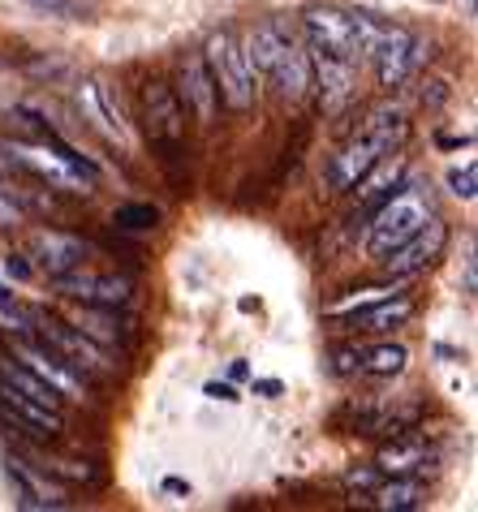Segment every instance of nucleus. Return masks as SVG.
<instances>
[{
  "label": "nucleus",
  "mask_w": 478,
  "mask_h": 512,
  "mask_svg": "<svg viewBox=\"0 0 478 512\" xmlns=\"http://www.w3.org/2000/svg\"><path fill=\"white\" fill-rule=\"evenodd\" d=\"M31 315H35V336L78 375L82 388H100V383L117 379L112 349H104L100 340H91L87 332H78L69 319H56V315H48V310H31Z\"/></svg>",
  "instance_id": "1"
},
{
  "label": "nucleus",
  "mask_w": 478,
  "mask_h": 512,
  "mask_svg": "<svg viewBox=\"0 0 478 512\" xmlns=\"http://www.w3.org/2000/svg\"><path fill=\"white\" fill-rule=\"evenodd\" d=\"M427 216H431V181L410 177L371 211V237H367L371 259H384L388 250H397Z\"/></svg>",
  "instance_id": "2"
},
{
  "label": "nucleus",
  "mask_w": 478,
  "mask_h": 512,
  "mask_svg": "<svg viewBox=\"0 0 478 512\" xmlns=\"http://www.w3.org/2000/svg\"><path fill=\"white\" fill-rule=\"evenodd\" d=\"M203 61H207V74L216 82V95L229 104L233 112H250L255 104V69H250L246 52H242V39L233 31H212L203 44Z\"/></svg>",
  "instance_id": "3"
},
{
  "label": "nucleus",
  "mask_w": 478,
  "mask_h": 512,
  "mask_svg": "<svg viewBox=\"0 0 478 512\" xmlns=\"http://www.w3.org/2000/svg\"><path fill=\"white\" fill-rule=\"evenodd\" d=\"M138 112H143V130L147 142L160 151V160H173L186 142V104L173 82L164 78H151L143 82V95H138Z\"/></svg>",
  "instance_id": "4"
},
{
  "label": "nucleus",
  "mask_w": 478,
  "mask_h": 512,
  "mask_svg": "<svg viewBox=\"0 0 478 512\" xmlns=\"http://www.w3.org/2000/svg\"><path fill=\"white\" fill-rule=\"evenodd\" d=\"M0 151L9 155V164H13V168L31 173L35 181H44V186H52V190H65V194H91V186H95V181H87L74 164H65L52 147H44V142L0 138Z\"/></svg>",
  "instance_id": "5"
},
{
  "label": "nucleus",
  "mask_w": 478,
  "mask_h": 512,
  "mask_svg": "<svg viewBox=\"0 0 478 512\" xmlns=\"http://www.w3.org/2000/svg\"><path fill=\"white\" fill-rule=\"evenodd\" d=\"M444 246H448V220H440V216H427L418 229L401 241L397 250H388L384 259H375L379 267H384L388 276H401V280H410V276H418V272H427V267L440 259L444 254Z\"/></svg>",
  "instance_id": "6"
},
{
  "label": "nucleus",
  "mask_w": 478,
  "mask_h": 512,
  "mask_svg": "<svg viewBox=\"0 0 478 512\" xmlns=\"http://www.w3.org/2000/svg\"><path fill=\"white\" fill-rule=\"evenodd\" d=\"M52 289L69 297V302H91V306H117L125 310L134 302V276H117V272H91L87 263L74 267V272H61L52 276Z\"/></svg>",
  "instance_id": "7"
},
{
  "label": "nucleus",
  "mask_w": 478,
  "mask_h": 512,
  "mask_svg": "<svg viewBox=\"0 0 478 512\" xmlns=\"http://www.w3.org/2000/svg\"><path fill=\"white\" fill-rule=\"evenodd\" d=\"M302 31H306V39H311L315 52L341 56V61H358L354 13H345L336 5H311V9H302Z\"/></svg>",
  "instance_id": "8"
},
{
  "label": "nucleus",
  "mask_w": 478,
  "mask_h": 512,
  "mask_svg": "<svg viewBox=\"0 0 478 512\" xmlns=\"http://www.w3.org/2000/svg\"><path fill=\"white\" fill-rule=\"evenodd\" d=\"M0 418H5L22 439H35V444H56L61 431H65L61 409L39 405V401H31V396L13 392L9 383H0Z\"/></svg>",
  "instance_id": "9"
},
{
  "label": "nucleus",
  "mask_w": 478,
  "mask_h": 512,
  "mask_svg": "<svg viewBox=\"0 0 478 512\" xmlns=\"http://www.w3.org/2000/svg\"><path fill=\"white\" fill-rule=\"evenodd\" d=\"M26 259H35L39 272L61 276V272H74V267H82L91 259V246L74 233H61V229H35L31 237H26Z\"/></svg>",
  "instance_id": "10"
},
{
  "label": "nucleus",
  "mask_w": 478,
  "mask_h": 512,
  "mask_svg": "<svg viewBox=\"0 0 478 512\" xmlns=\"http://www.w3.org/2000/svg\"><path fill=\"white\" fill-rule=\"evenodd\" d=\"M384 155H392V147H388L384 138H375L371 130H358L341 151L332 155V164H328V186H332V190H354V181L367 177L371 168L384 160Z\"/></svg>",
  "instance_id": "11"
},
{
  "label": "nucleus",
  "mask_w": 478,
  "mask_h": 512,
  "mask_svg": "<svg viewBox=\"0 0 478 512\" xmlns=\"http://www.w3.org/2000/svg\"><path fill=\"white\" fill-rule=\"evenodd\" d=\"M177 95H181V104L194 112L199 125H216V99L220 95H216L212 74H207L203 52H186L177 61Z\"/></svg>",
  "instance_id": "12"
},
{
  "label": "nucleus",
  "mask_w": 478,
  "mask_h": 512,
  "mask_svg": "<svg viewBox=\"0 0 478 512\" xmlns=\"http://www.w3.org/2000/svg\"><path fill=\"white\" fill-rule=\"evenodd\" d=\"M311 87H319V104L328 117H336L354 99V61L328 52H311Z\"/></svg>",
  "instance_id": "13"
},
{
  "label": "nucleus",
  "mask_w": 478,
  "mask_h": 512,
  "mask_svg": "<svg viewBox=\"0 0 478 512\" xmlns=\"http://www.w3.org/2000/svg\"><path fill=\"white\" fill-rule=\"evenodd\" d=\"M9 482L13 491H18V508L22 512H48V508H65V487L61 482H52L48 474H39V469L31 461L22 457H9Z\"/></svg>",
  "instance_id": "14"
},
{
  "label": "nucleus",
  "mask_w": 478,
  "mask_h": 512,
  "mask_svg": "<svg viewBox=\"0 0 478 512\" xmlns=\"http://www.w3.org/2000/svg\"><path fill=\"white\" fill-rule=\"evenodd\" d=\"M267 82H276V91L285 104H302V99L311 95V52H306L289 31H285V44H280L276 69Z\"/></svg>",
  "instance_id": "15"
},
{
  "label": "nucleus",
  "mask_w": 478,
  "mask_h": 512,
  "mask_svg": "<svg viewBox=\"0 0 478 512\" xmlns=\"http://www.w3.org/2000/svg\"><path fill=\"white\" fill-rule=\"evenodd\" d=\"M13 358H18L22 366H31V371L44 379V383H52L61 396H78L82 392V383H78V375L69 371V366L56 358V353L44 345L39 336H26V340H13Z\"/></svg>",
  "instance_id": "16"
},
{
  "label": "nucleus",
  "mask_w": 478,
  "mask_h": 512,
  "mask_svg": "<svg viewBox=\"0 0 478 512\" xmlns=\"http://www.w3.org/2000/svg\"><path fill=\"white\" fill-rule=\"evenodd\" d=\"M69 323H74L78 332H87L91 340H100L104 349H125L130 345V332H134V319H121L117 306H91V302L69 310Z\"/></svg>",
  "instance_id": "17"
},
{
  "label": "nucleus",
  "mask_w": 478,
  "mask_h": 512,
  "mask_svg": "<svg viewBox=\"0 0 478 512\" xmlns=\"http://www.w3.org/2000/svg\"><path fill=\"white\" fill-rule=\"evenodd\" d=\"M0 383H9L13 392H22V396H31V401H39V405H48V409H61L65 405V396L52 388V383H44L39 379L31 366H22L13 353H0Z\"/></svg>",
  "instance_id": "18"
},
{
  "label": "nucleus",
  "mask_w": 478,
  "mask_h": 512,
  "mask_svg": "<svg viewBox=\"0 0 478 512\" xmlns=\"http://www.w3.org/2000/svg\"><path fill=\"white\" fill-rule=\"evenodd\" d=\"M379 474H418L427 465V444L414 435H392L384 448H379Z\"/></svg>",
  "instance_id": "19"
},
{
  "label": "nucleus",
  "mask_w": 478,
  "mask_h": 512,
  "mask_svg": "<svg viewBox=\"0 0 478 512\" xmlns=\"http://www.w3.org/2000/svg\"><path fill=\"white\" fill-rule=\"evenodd\" d=\"M401 177H405V164H401V160H388V155H384V160H379L367 177H358V181H354L358 203L367 207V211H375L392 190L401 186Z\"/></svg>",
  "instance_id": "20"
},
{
  "label": "nucleus",
  "mask_w": 478,
  "mask_h": 512,
  "mask_svg": "<svg viewBox=\"0 0 478 512\" xmlns=\"http://www.w3.org/2000/svg\"><path fill=\"white\" fill-rule=\"evenodd\" d=\"M371 495H375V508H384V512H414L427 504L423 478H414V474H392V482H379Z\"/></svg>",
  "instance_id": "21"
},
{
  "label": "nucleus",
  "mask_w": 478,
  "mask_h": 512,
  "mask_svg": "<svg viewBox=\"0 0 478 512\" xmlns=\"http://www.w3.org/2000/svg\"><path fill=\"white\" fill-rule=\"evenodd\" d=\"M410 315H414V302L405 293H397V297H384V302H375L367 310H354V327L358 332H392V327L410 323Z\"/></svg>",
  "instance_id": "22"
},
{
  "label": "nucleus",
  "mask_w": 478,
  "mask_h": 512,
  "mask_svg": "<svg viewBox=\"0 0 478 512\" xmlns=\"http://www.w3.org/2000/svg\"><path fill=\"white\" fill-rule=\"evenodd\" d=\"M78 99H82V108H87V117H91V125H95V130H104L108 138H117L121 147H125V142H130V134H125L121 125H112L108 108H104V95H100V82H82Z\"/></svg>",
  "instance_id": "23"
},
{
  "label": "nucleus",
  "mask_w": 478,
  "mask_h": 512,
  "mask_svg": "<svg viewBox=\"0 0 478 512\" xmlns=\"http://www.w3.org/2000/svg\"><path fill=\"white\" fill-rule=\"evenodd\" d=\"M405 345H375L362 353V371L367 375H379V379H392V375H401L405 371Z\"/></svg>",
  "instance_id": "24"
},
{
  "label": "nucleus",
  "mask_w": 478,
  "mask_h": 512,
  "mask_svg": "<svg viewBox=\"0 0 478 512\" xmlns=\"http://www.w3.org/2000/svg\"><path fill=\"white\" fill-rule=\"evenodd\" d=\"M112 224H117L121 233H151L160 224V207L151 203H121L112 211Z\"/></svg>",
  "instance_id": "25"
},
{
  "label": "nucleus",
  "mask_w": 478,
  "mask_h": 512,
  "mask_svg": "<svg viewBox=\"0 0 478 512\" xmlns=\"http://www.w3.org/2000/svg\"><path fill=\"white\" fill-rule=\"evenodd\" d=\"M0 332H5L9 340L35 336V315H31V306H18L13 297H0Z\"/></svg>",
  "instance_id": "26"
},
{
  "label": "nucleus",
  "mask_w": 478,
  "mask_h": 512,
  "mask_svg": "<svg viewBox=\"0 0 478 512\" xmlns=\"http://www.w3.org/2000/svg\"><path fill=\"white\" fill-rule=\"evenodd\" d=\"M401 276H397V284H375V289H362V293H354V297H345V302H336L328 315L336 319V315H354V310H367V306H375V302H384V297H397L401 293Z\"/></svg>",
  "instance_id": "27"
},
{
  "label": "nucleus",
  "mask_w": 478,
  "mask_h": 512,
  "mask_svg": "<svg viewBox=\"0 0 478 512\" xmlns=\"http://www.w3.org/2000/svg\"><path fill=\"white\" fill-rule=\"evenodd\" d=\"M52 478L61 482H87V487H100L104 474L95 465H82V461H52Z\"/></svg>",
  "instance_id": "28"
},
{
  "label": "nucleus",
  "mask_w": 478,
  "mask_h": 512,
  "mask_svg": "<svg viewBox=\"0 0 478 512\" xmlns=\"http://www.w3.org/2000/svg\"><path fill=\"white\" fill-rule=\"evenodd\" d=\"M448 186H453L457 198H466V203H470V198L478 194V164L470 160L466 168H453V173H448Z\"/></svg>",
  "instance_id": "29"
},
{
  "label": "nucleus",
  "mask_w": 478,
  "mask_h": 512,
  "mask_svg": "<svg viewBox=\"0 0 478 512\" xmlns=\"http://www.w3.org/2000/svg\"><path fill=\"white\" fill-rule=\"evenodd\" d=\"M362 371V349L358 345H336L332 349V375H358Z\"/></svg>",
  "instance_id": "30"
},
{
  "label": "nucleus",
  "mask_w": 478,
  "mask_h": 512,
  "mask_svg": "<svg viewBox=\"0 0 478 512\" xmlns=\"http://www.w3.org/2000/svg\"><path fill=\"white\" fill-rule=\"evenodd\" d=\"M22 216H26V211H22V203H18V198H13V194H9V186H5V181H0V229H18V224H22Z\"/></svg>",
  "instance_id": "31"
},
{
  "label": "nucleus",
  "mask_w": 478,
  "mask_h": 512,
  "mask_svg": "<svg viewBox=\"0 0 478 512\" xmlns=\"http://www.w3.org/2000/svg\"><path fill=\"white\" fill-rule=\"evenodd\" d=\"M26 5L44 9V13H52V18H69V22H78L82 13H87V9L78 5V0H26Z\"/></svg>",
  "instance_id": "32"
},
{
  "label": "nucleus",
  "mask_w": 478,
  "mask_h": 512,
  "mask_svg": "<svg viewBox=\"0 0 478 512\" xmlns=\"http://www.w3.org/2000/svg\"><path fill=\"white\" fill-rule=\"evenodd\" d=\"M203 392L212 396V401H224V405H237V401H242V396H237V388H233V383H220V379H212V383H207Z\"/></svg>",
  "instance_id": "33"
},
{
  "label": "nucleus",
  "mask_w": 478,
  "mask_h": 512,
  "mask_svg": "<svg viewBox=\"0 0 478 512\" xmlns=\"http://www.w3.org/2000/svg\"><path fill=\"white\" fill-rule=\"evenodd\" d=\"M5 276H13V280H31V276H35V267L26 263V254H9V259H5Z\"/></svg>",
  "instance_id": "34"
},
{
  "label": "nucleus",
  "mask_w": 478,
  "mask_h": 512,
  "mask_svg": "<svg viewBox=\"0 0 478 512\" xmlns=\"http://www.w3.org/2000/svg\"><path fill=\"white\" fill-rule=\"evenodd\" d=\"M349 487H367V491H375V487H379V478L367 474V469H354V474H349Z\"/></svg>",
  "instance_id": "35"
},
{
  "label": "nucleus",
  "mask_w": 478,
  "mask_h": 512,
  "mask_svg": "<svg viewBox=\"0 0 478 512\" xmlns=\"http://www.w3.org/2000/svg\"><path fill=\"white\" fill-rule=\"evenodd\" d=\"M280 392H285L280 379H255V396H280Z\"/></svg>",
  "instance_id": "36"
},
{
  "label": "nucleus",
  "mask_w": 478,
  "mask_h": 512,
  "mask_svg": "<svg viewBox=\"0 0 478 512\" xmlns=\"http://www.w3.org/2000/svg\"><path fill=\"white\" fill-rule=\"evenodd\" d=\"M164 491L168 495H190V482L186 478H164Z\"/></svg>",
  "instance_id": "37"
},
{
  "label": "nucleus",
  "mask_w": 478,
  "mask_h": 512,
  "mask_svg": "<svg viewBox=\"0 0 478 512\" xmlns=\"http://www.w3.org/2000/svg\"><path fill=\"white\" fill-rule=\"evenodd\" d=\"M0 297H13V293H9V289H5V284H0Z\"/></svg>",
  "instance_id": "38"
}]
</instances>
